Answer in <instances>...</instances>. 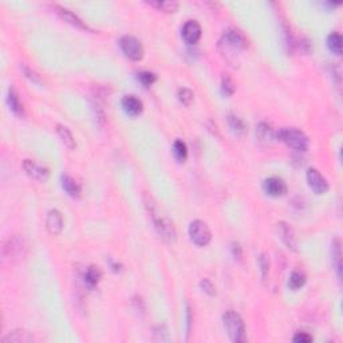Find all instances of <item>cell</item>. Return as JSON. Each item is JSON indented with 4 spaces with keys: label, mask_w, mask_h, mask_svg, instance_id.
<instances>
[{
    "label": "cell",
    "mask_w": 343,
    "mask_h": 343,
    "mask_svg": "<svg viewBox=\"0 0 343 343\" xmlns=\"http://www.w3.org/2000/svg\"><path fill=\"white\" fill-rule=\"evenodd\" d=\"M232 251H233V256L240 259L242 257V248L239 246L238 243H233V246H232Z\"/></svg>",
    "instance_id": "cell-35"
},
{
    "label": "cell",
    "mask_w": 343,
    "mask_h": 343,
    "mask_svg": "<svg viewBox=\"0 0 343 343\" xmlns=\"http://www.w3.org/2000/svg\"><path fill=\"white\" fill-rule=\"evenodd\" d=\"M62 187L66 191V193L74 199H78L81 196V185L70 176H62Z\"/></svg>",
    "instance_id": "cell-21"
},
{
    "label": "cell",
    "mask_w": 343,
    "mask_h": 343,
    "mask_svg": "<svg viewBox=\"0 0 343 343\" xmlns=\"http://www.w3.org/2000/svg\"><path fill=\"white\" fill-rule=\"evenodd\" d=\"M264 192L272 197H282L287 193V185L279 177H270L263 182Z\"/></svg>",
    "instance_id": "cell-10"
},
{
    "label": "cell",
    "mask_w": 343,
    "mask_h": 343,
    "mask_svg": "<svg viewBox=\"0 0 343 343\" xmlns=\"http://www.w3.org/2000/svg\"><path fill=\"white\" fill-rule=\"evenodd\" d=\"M223 323L227 330L228 336L231 338L232 342L242 343L246 342V326H244V321L236 311H227L223 315Z\"/></svg>",
    "instance_id": "cell-3"
},
{
    "label": "cell",
    "mask_w": 343,
    "mask_h": 343,
    "mask_svg": "<svg viewBox=\"0 0 343 343\" xmlns=\"http://www.w3.org/2000/svg\"><path fill=\"white\" fill-rule=\"evenodd\" d=\"M23 169L25 170V173L29 174L30 177L39 181V182H46L50 177V172H48L47 168L36 164L33 160H24L23 161Z\"/></svg>",
    "instance_id": "cell-9"
},
{
    "label": "cell",
    "mask_w": 343,
    "mask_h": 343,
    "mask_svg": "<svg viewBox=\"0 0 343 343\" xmlns=\"http://www.w3.org/2000/svg\"><path fill=\"white\" fill-rule=\"evenodd\" d=\"M138 81H140L144 86H152L153 83L157 81V75L152 71H141L138 72Z\"/></svg>",
    "instance_id": "cell-30"
},
{
    "label": "cell",
    "mask_w": 343,
    "mask_h": 343,
    "mask_svg": "<svg viewBox=\"0 0 343 343\" xmlns=\"http://www.w3.org/2000/svg\"><path fill=\"white\" fill-rule=\"evenodd\" d=\"M306 280H307V278H306V275H304L303 271H298V270H296V271H293L291 275H289L288 279L289 289L298 291V289H300L304 284H306Z\"/></svg>",
    "instance_id": "cell-24"
},
{
    "label": "cell",
    "mask_w": 343,
    "mask_h": 343,
    "mask_svg": "<svg viewBox=\"0 0 343 343\" xmlns=\"http://www.w3.org/2000/svg\"><path fill=\"white\" fill-rule=\"evenodd\" d=\"M331 257L336 275H338V278H340L342 276V247H340V240L338 238L332 240Z\"/></svg>",
    "instance_id": "cell-17"
},
{
    "label": "cell",
    "mask_w": 343,
    "mask_h": 343,
    "mask_svg": "<svg viewBox=\"0 0 343 343\" xmlns=\"http://www.w3.org/2000/svg\"><path fill=\"white\" fill-rule=\"evenodd\" d=\"M27 253V244L24 239L19 235L10 236L7 240H4L2 246V257L6 261H16L20 260Z\"/></svg>",
    "instance_id": "cell-5"
},
{
    "label": "cell",
    "mask_w": 343,
    "mask_h": 343,
    "mask_svg": "<svg viewBox=\"0 0 343 343\" xmlns=\"http://www.w3.org/2000/svg\"><path fill=\"white\" fill-rule=\"evenodd\" d=\"M219 47L224 54L236 57L239 51L247 47L246 36L236 29L227 30L221 36V39L219 40Z\"/></svg>",
    "instance_id": "cell-4"
},
{
    "label": "cell",
    "mask_w": 343,
    "mask_h": 343,
    "mask_svg": "<svg viewBox=\"0 0 343 343\" xmlns=\"http://www.w3.org/2000/svg\"><path fill=\"white\" fill-rule=\"evenodd\" d=\"M144 202L146 209H148L149 215L152 217L153 223H154V228L157 233L168 243H174L176 238H177V232L174 228L173 221L170 220L169 217L164 215L160 209L159 204L154 200L152 195L149 193H144Z\"/></svg>",
    "instance_id": "cell-1"
},
{
    "label": "cell",
    "mask_w": 343,
    "mask_h": 343,
    "mask_svg": "<svg viewBox=\"0 0 343 343\" xmlns=\"http://www.w3.org/2000/svg\"><path fill=\"white\" fill-rule=\"evenodd\" d=\"M200 287H201L202 291L208 294V295L210 296L216 295V287H215V284L210 282L209 279H202L201 282H200Z\"/></svg>",
    "instance_id": "cell-32"
},
{
    "label": "cell",
    "mask_w": 343,
    "mask_h": 343,
    "mask_svg": "<svg viewBox=\"0 0 343 343\" xmlns=\"http://www.w3.org/2000/svg\"><path fill=\"white\" fill-rule=\"evenodd\" d=\"M276 140L284 142L294 150L298 152H306L308 149L307 136L296 127H283L276 131Z\"/></svg>",
    "instance_id": "cell-2"
},
{
    "label": "cell",
    "mask_w": 343,
    "mask_h": 343,
    "mask_svg": "<svg viewBox=\"0 0 343 343\" xmlns=\"http://www.w3.org/2000/svg\"><path fill=\"white\" fill-rule=\"evenodd\" d=\"M201 25L197 20H188L182 25V38L188 44L197 43L201 38Z\"/></svg>",
    "instance_id": "cell-11"
},
{
    "label": "cell",
    "mask_w": 343,
    "mask_h": 343,
    "mask_svg": "<svg viewBox=\"0 0 343 343\" xmlns=\"http://www.w3.org/2000/svg\"><path fill=\"white\" fill-rule=\"evenodd\" d=\"M57 131H58L59 137L62 138V141H63V144L67 146L69 149H74L75 148V140H74V136H72V133L70 131L69 127L63 126V125H57Z\"/></svg>",
    "instance_id": "cell-25"
},
{
    "label": "cell",
    "mask_w": 343,
    "mask_h": 343,
    "mask_svg": "<svg viewBox=\"0 0 343 343\" xmlns=\"http://www.w3.org/2000/svg\"><path fill=\"white\" fill-rule=\"evenodd\" d=\"M31 340H33V336L30 335V332L24 331V330H14L4 336L2 343H25L31 342Z\"/></svg>",
    "instance_id": "cell-19"
},
{
    "label": "cell",
    "mask_w": 343,
    "mask_h": 343,
    "mask_svg": "<svg viewBox=\"0 0 343 343\" xmlns=\"http://www.w3.org/2000/svg\"><path fill=\"white\" fill-rule=\"evenodd\" d=\"M173 153L174 157L178 160V161H185L187 157H188V148H187V144L181 140L174 141L173 144Z\"/></svg>",
    "instance_id": "cell-26"
},
{
    "label": "cell",
    "mask_w": 343,
    "mask_h": 343,
    "mask_svg": "<svg viewBox=\"0 0 343 343\" xmlns=\"http://www.w3.org/2000/svg\"><path fill=\"white\" fill-rule=\"evenodd\" d=\"M312 340V336L308 335L307 332H296L295 336H294V342H298V343H308Z\"/></svg>",
    "instance_id": "cell-34"
},
{
    "label": "cell",
    "mask_w": 343,
    "mask_h": 343,
    "mask_svg": "<svg viewBox=\"0 0 343 343\" xmlns=\"http://www.w3.org/2000/svg\"><path fill=\"white\" fill-rule=\"evenodd\" d=\"M119 46L122 48L123 54L131 61H141L144 58V47L141 42L131 35H125L119 40Z\"/></svg>",
    "instance_id": "cell-7"
},
{
    "label": "cell",
    "mask_w": 343,
    "mask_h": 343,
    "mask_svg": "<svg viewBox=\"0 0 343 343\" xmlns=\"http://www.w3.org/2000/svg\"><path fill=\"white\" fill-rule=\"evenodd\" d=\"M7 103L8 106H10V109H11L16 116L19 117L24 116V108H23L22 101L19 99V95L16 94V91H15V89H12V87L8 90Z\"/></svg>",
    "instance_id": "cell-20"
},
{
    "label": "cell",
    "mask_w": 343,
    "mask_h": 343,
    "mask_svg": "<svg viewBox=\"0 0 343 343\" xmlns=\"http://www.w3.org/2000/svg\"><path fill=\"white\" fill-rule=\"evenodd\" d=\"M235 90L236 87L233 81H232L228 75L223 76V80H221V93L224 95H227V97H231V95L235 93Z\"/></svg>",
    "instance_id": "cell-28"
},
{
    "label": "cell",
    "mask_w": 343,
    "mask_h": 343,
    "mask_svg": "<svg viewBox=\"0 0 343 343\" xmlns=\"http://www.w3.org/2000/svg\"><path fill=\"white\" fill-rule=\"evenodd\" d=\"M149 3L165 12H174L178 8V3L177 2H173V0H166V2H160V0H157V2H149Z\"/></svg>",
    "instance_id": "cell-27"
},
{
    "label": "cell",
    "mask_w": 343,
    "mask_h": 343,
    "mask_svg": "<svg viewBox=\"0 0 343 343\" xmlns=\"http://www.w3.org/2000/svg\"><path fill=\"white\" fill-rule=\"evenodd\" d=\"M102 278L101 270L95 266H90L89 268H86V271L83 272V283L86 285L87 288H94L95 285H98L99 280Z\"/></svg>",
    "instance_id": "cell-18"
},
{
    "label": "cell",
    "mask_w": 343,
    "mask_h": 343,
    "mask_svg": "<svg viewBox=\"0 0 343 343\" xmlns=\"http://www.w3.org/2000/svg\"><path fill=\"white\" fill-rule=\"evenodd\" d=\"M122 108L129 116H138L144 110V103L136 95H125L122 98Z\"/></svg>",
    "instance_id": "cell-15"
},
{
    "label": "cell",
    "mask_w": 343,
    "mask_h": 343,
    "mask_svg": "<svg viewBox=\"0 0 343 343\" xmlns=\"http://www.w3.org/2000/svg\"><path fill=\"white\" fill-rule=\"evenodd\" d=\"M278 232L280 239H282V242L287 246V248L296 251L298 239H296L295 231L293 229V227L287 224V223H284V221H280V223H278Z\"/></svg>",
    "instance_id": "cell-12"
},
{
    "label": "cell",
    "mask_w": 343,
    "mask_h": 343,
    "mask_svg": "<svg viewBox=\"0 0 343 343\" xmlns=\"http://www.w3.org/2000/svg\"><path fill=\"white\" fill-rule=\"evenodd\" d=\"M327 47L330 48V51H332L334 54L340 55L342 54V48H343V40H342V35L339 33H334L330 34L327 36Z\"/></svg>",
    "instance_id": "cell-22"
},
{
    "label": "cell",
    "mask_w": 343,
    "mask_h": 343,
    "mask_svg": "<svg viewBox=\"0 0 343 343\" xmlns=\"http://www.w3.org/2000/svg\"><path fill=\"white\" fill-rule=\"evenodd\" d=\"M46 227L47 231L51 235H59L63 229V216L58 209H51L47 213V219H46Z\"/></svg>",
    "instance_id": "cell-13"
},
{
    "label": "cell",
    "mask_w": 343,
    "mask_h": 343,
    "mask_svg": "<svg viewBox=\"0 0 343 343\" xmlns=\"http://www.w3.org/2000/svg\"><path fill=\"white\" fill-rule=\"evenodd\" d=\"M189 236L192 242L199 247L208 246L212 239L209 227L201 220H193L189 224Z\"/></svg>",
    "instance_id": "cell-6"
},
{
    "label": "cell",
    "mask_w": 343,
    "mask_h": 343,
    "mask_svg": "<svg viewBox=\"0 0 343 343\" xmlns=\"http://www.w3.org/2000/svg\"><path fill=\"white\" fill-rule=\"evenodd\" d=\"M22 70H23V72H24V75L27 76L30 81H33V82H35V83H42V80H40V76L38 75V72H35L34 70L30 69L29 66L22 65Z\"/></svg>",
    "instance_id": "cell-33"
},
{
    "label": "cell",
    "mask_w": 343,
    "mask_h": 343,
    "mask_svg": "<svg viewBox=\"0 0 343 343\" xmlns=\"http://www.w3.org/2000/svg\"><path fill=\"white\" fill-rule=\"evenodd\" d=\"M307 182L310 185V188L316 195H325L326 192L329 191V182L325 178V176H322L321 172L315 168H311L307 170Z\"/></svg>",
    "instance_id": "cell-8"
},
{
    "label": "cell",
    "mask_w": 343,
    "mask_h": 343,
    "mask_svg": "<svg viewBox=\"0 0 343 343\" xmlns=\"http://www.w3.org/2000/svg\"><path fill=\"white\" fill-rule=\"evenodd\" d=\"M259 266H260L261 279H263V282H266L268 279V274H270V259L264 253L259 257Z\"/></svg>",
    "instance_id": "cell-31"
},
{
    "label": "cell",
    "mask_w": 343,
    "mask_h": 343,
    "mask_svg": "<svg viewBox=\"0 0 343 343\" xmlns=\"http://www.w3.org/2000/svg\"><path fill=\"white\" fill-rule=\"evenodd\" d=\"M256 137L261 144H272L276 140V131L272 129L271 125H268L266 122H260L256 126Z\"/></svg>",
    "instance_id": "cell-16"
},
{
    "label": "cell",
    "mask_w": 343,
    "mask_h": 343,
    "mask_svg": "<svg viewBox=\"0 0 343 343\" xmlns=\"http://www.w3.org/2000/svg\"><path fill=\"white\" fill-rule=\"evenodd\" d=\"M177 97H178V101H180L181 103H184L185 106H189L192 102H193L195 95H193L192 90H189V89H187V87H182V89L178 90Z\"/></svg>",
    "instance_id": "cell-29"
},
{
    "label": "cell",
    "mask_w": 343,
    "mask_h": 343,
    "mask_svg": "<svg viewBox=\"0 0 343 343\" xmlns=\"http://www.w3.org/2000/svg\"><path fill=\"white\" fill-rule=\"evenodd\" d=\"M228 125L232 129V131L238 136H244L247 133V125L240 117L235 114H229L228 116Z\"/></svg>",
    "instance_id": "cell-23"
},
{
    "label": "cell",
    "mask_w": 343,
    "mask_h": 343,
    "mask_svg": "<svg viewBox=\"0 0 343 343\" xmlns=\"http://www.w3.org/2000/svg\"><path fill=\"white\" fill-rule=\"evenodd\" d=\"M54 10L58 12L59 16H61V18L65 20V22L70 23V24L74 25V27H78V29H82V30H90V27H89L86 23L83 22L82 19H81L78 15H75L74 12H71L70 10H67V8L61 7V6H57V4H55Z\"/></svg>",
    "instance_id": "cell-14"
}]
</instances>
